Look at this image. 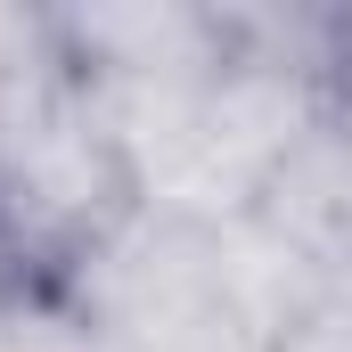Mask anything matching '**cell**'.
<instances>
[{
	"mask_svg": "<svg viewBox=\"0 0 352 352\" xmlns=\"http://www.w3.org/2000/svg\"><path fill=\"white\" fill-rule=\"evenodd\" d=\"M0 352H98V344H90L82 311L50 278H33V287L0 295Z\"/></svg>",
	"mask_w": 352,
	"mask_h": 352,
	"instance_id": "8992f818",
	"label": "cell"
},
{
	"mask_svg": "<svg viewBox=\"0 0 352 352\" xmlns=\"http://www.w3.org/2000/svg\"><path fill=\"white\" fill-rule=\"evenodd\" d=\"M50 58H66L50 8H8V0H0V82H25V74H41Z\"/></svg>",
	"mask_w": 352,
	"mask_h": 352,
	"instance_id": "ba28073f",
	"label": "cell"
},
{
	"mask_svg": "<svg viewBox=\"0 0 352 352\" xmlns=\"http://www.w3.org/2000/svg\"><path fill=\"white\" fill-rule=\"evenodd\" d=\"M98 352H263L205 221L131 205L90 254L50 278Z\"/></svg>",
	"mask_w": 352,
	"mask_h": 352,
	"instance_id": "3957f363",
	"label": "cell"
},
{
	"mask_svg": "<svg viewBox=\"0 0 352 352\" xmlns=\"http://www.w3.org/2000/svg\"><path fill=\"white\" fill-rule=\"evenodd\" d=\"M270 352H352V263L328 270V287L311 295V311H303Z\"/></svg>",
	"mask_w": 352,
	"mask_h": 352,
	"instance_id": "52a82bcc",
	"label": "cell"
},
{
	"mask_svg": "<svg viewBox=\"0 0 352 352\" xmlns=\"http://www.w3.org/2000/svg\"><path fill=\"white\" fill-rule=\"evenodd\" d=\"M344 90H352V16H344Z\"/></svg>",
	"mask_w": 352,
	"mask_h": 352,
	"instance_id": "9c48e42d",
	"label": "cell"
},
{
	"mask_svg": "<svg viewBox=\"0 0 352 352\" xmlns=\"http://www.w3.org/2000/svg\"><path fill=\"white\" fill-rule=\"evenodd\" d=\"M66 66L98 90H140V82H197L238 58L230 8L197 0H107V8H50Z\"/></svg>",
	"mask_w": 352,
	"mask_h": 352,
	"instance_id": "277c9868",
	"label": "cell"
},
{
	"mask_svg": "<svg viewBox=\"0 0 352 352\" xmlns=\"http://www.w3.org/2000/svg\"><path fill=\"white\" fill-rule=\"evenodd\" d=\"M131 205L140 188L123 140L66 58H50L25 82H0V238L41 278L90 254Z\"/></svg>",
	"mask_w": 352,
	"mask_h": 352,
	"instance_id": "7a4b0ae2",
	"label": "cell"
},
{
	"mask_svg": "<svg viewBox=\"0 0 352 352\" xmlns=\"http://www.w3.org/2000/svg\"><path fill=\"white\" fill-rule=\"evenodd\" d=\"M254 221H263L270 238H287L303 263H320V270L352 263V107L344 98L270 173V188L254 197Z\"/></svg>",
	"mask_w": 352,
	"mask_h": 352,
	"instance_id": "5b68a950",
	"label": "cell"
},
{
	"mask_svg": "<svg viewBox=\"0 0 352 352\" xmlns=\"http://www.w3.org/2000/svg\"><path fill=\"white\" fill-rule=\"evenodd\" d=\"M238 33V25H230ZM98 90V82H90ZM344 90L263 58L238 41L230 66L197 74V82H140V90H98L140 205L180 213V221H238L254 213V197L270 188V173L295 156V140L336 107Z\"/></svg>",
	"mask_w": 352,
	"mask_h": 352,
	"instance_id": "6da1fadb",
	"label": "cell"
}]
</instances>
